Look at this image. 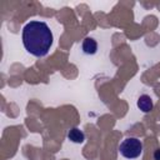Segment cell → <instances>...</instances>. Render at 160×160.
Wrapping results in <instances>:
<instances>
[{
    "mask_svg": "<svg viewBox=\"0 0 160 160\" xmlns=\"http://www.w3.org/2000/svg\"><path fill=\"white\" fill-rule=\"evenodd\" d=\"M22 44L31 55L36 58L45 56L52 45V32L44 21L31 20L22 28Z\"/></svg>",
    "mask_w": 160,
    "mask_h": 160,
    "instance_id": "1",
    "label": "cell"
},
{
    "mask_svg": "<svg viewBox=\"0 0 160 160\" xmlns=\"http://www.w3.org/2000/svg\"><path fill=\"white\" fill-rule=\"evenodd\" d=\"M119 151L126 159H136L142 152V144L136 138H126L119 145Z\"/></svg>",
    "mask_w": 160,
    "mask_h": 160,
    "instance_id": "2",
    "label": "cell"
},
{
    "mask_svg": "<svg viewBox=\"0 0 160 160\" xmlns=\"http://www.w3.org/2000/svg\"><path fill=\"white\" fill-rule=\"evenodd\" d=\"M81 49L86 55H94L98 51V42L92 38H86L81 44Z\"/></svg>",
    "mask_w": 160,
    "mask_h": 160,
    "instance_id": "3",
    "label": "cell"
},
{
    "mask_svg": "<svg viewBox=\"0 0 160 160\" xmlns=\"http://www.w3.org/2000/svg\"><path fill=\"white\" fill-rule=\"evenodd\" d=\"M138 108L142 111V112H149L152 109V100L149 95L144 94L138 99Z\"/></svg>",
    "mask_w": 160,
    "mask_h": 160,
    "instance_id": "4",
    "label": "cell"
},
{
    "mask_svg": "<svg viewBox=\"0 0 160 160\" xmlns=\"http://www.w3.org/2000/svg\"><path fill=\"white\" fill-rule=\"evenodd\" d=\"M68 138H69L70 141H72L75 144H81L85 140V134L79 128H72V129H70V131L68 134Z\"/></svg>",
    "mask_w": 160,
    "mask_h": 160,
    "instance_id": "5",
    "label": "cell"
},
{
    "mask_svg": "<svg viewBox=\"0 0 160 160\" xmlns=\"http://www.w3.org/2000/svg\"><path fill=\"white\" fill-rule=\"evenodd\" d=\"M154 160H160V148L155 150V152H154Z\"/></svg>",
    "mask_w": 160,
    "mask_h": 160,
    "instance_id": "6",
    "label": "cell"
}]
</instances>
